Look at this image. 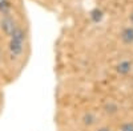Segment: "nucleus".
<instances>
[{"mask_svg": "<svg viewBox=\"0 0 133 131\" xmlns=\"http://www.w3.org/2000/svg\"><path fill=\"white\" fill-rule=\"evenodd\" d=\"M24 42H25V32L21 27H17L9 37L8 41V52L12 58H19L24 52Z\"/></svg>", "mask_w": 133, "mask_h": 131, "instance_id": "obj_1", "label": "nucleus"}, {"mask_svg": "<svg viewBox=\"0 0 133 131\" xmlns=\"http://www.w3.org/2000/svg\"><path fill=\"white\" fill-rule=\"evenodd\" d=\"M19 25L16 24V21L12 16H3L2 20H0V29L3 30V33L8 37H11V35L14 33V32L16 30Z\"/></svg>", "mask_w": 133, "mask_h": 131, "instance_id": "obj_2", "label": "nucleus"}, {"mask_svg": "<svg viewBox=\"0 0 133 131\" xmlns=\"http://www.w3.org/2000/svg\"><path fill=\"white\" fill-rule=\"evenodd\" d=\"M120 38L124 44L127 45H130L133 44V27H127L121 30V35H120Z\"/></svg>", "mask_w": 133, "mask_h": 131, "instance_id": "obj_3", "label": "nucleus"}, {"mask_svg": "<svg viewBox=\"0 0 133 131\" xmlns=\"http://www.w3.org/2000/svg\"><path fill=\"white\" fill-rule=\"evenodd\" d=\"M116 70L118 74L121 75H127L132 72V62L128 61V60H124V61H120L116 66Z\"/></svg>", "mask_w": 133, "mask_h": 131, "instance_id": "obj_4", "label": "nucleus"}, {"mask_svg": "<svg viewBox=\"0 0 133 131\" xmlns=\"http://www.w3.org/2000/svg\"><path fill=\"white\" fill-rule=\"evenodd\" d=\"M11 12H12L11 0H0V13H2V16H9Z\"/></svg>", "mask_w": 133, "mask_h": 131, "instance_id": "obj_5", "label": "nucleus"}, {"mask_svg": "<svg viewBox=\"0 0 133 131\" xmlns=\"http://www.w3.org/2000/svg\"><path fill=\"white\" fill-rule=\"evenodd\" d=\"M103 17H104V13H103V11L98 9V8H95L91 12V20L93 23H100V21L103 20Z\"/></svg>", "mask_w": 133, "mask_h": 131, "instance_id": "obj_6", "label": "nucleus"}, {"mask_svg": "<svg viewBox=\"0 0 133 131\" xmlns=\"http://www.w3.org/2000/svg\"><path fill=\"white\" fill-rule=\"evenodd\" d=\"M83 121H84V123H85V125L92 126V125H95V123H96V117H95L92 113H88V114H85V115H84Z\"/></svg>", "mask_w": 133, "mask_h": 131, "instance_id": "obj_7", "label": "nucleus"}, {"mask_svg": "<svg viewBox=\"0 0 133 131\" xmlns=\"http://www.w3.org/2000/svg\"><path fill=\"white\" fill-rule=\"evenodd\" d=\"M117 110H118V107H117V105L113 103V102H110V103H108V105L105 106V113H107V114H116Z\"/></svg>", "mask_w": 133, "mask_h": 131, "instance_id": "obj_8", "label": "nucleus"}, {"mask_svg": "<svg viewBox=\"0 0 133 131\" xmlns=\"http://www.w3.org/2000/svg\"><path fill=\"white\" fill-rule=\"evenodd\" d=\"M120 131H133V122H125L121 125Z\"/></svg>", "mask_w": 133, "mask_h": 131, "instance_id": "obj_9", "label": "nucleus"}, {"mask_svg": "<svg viewBox=\"0 0 133 131\" xmlns=\"http://www.w3.org/2000/svg\"><path fill=\"white\" fill-rule=\"evenodd\" d=\"M96 131H112V130H110L109 127H98Z\"/></svg>", "mask_w": 133, "mask_h": 131, "instance_id": "obj_10", "label": "nucleus"}, {"mask_svg": "<svg viewBox=\"0 0 133 131\" xmlns=\"http://www.w3.org/2000/svg\"><path fill=\"white\" fill-rule=\"evenodd\" d=\"M3 60V50H2V47H0V61Z\"/></svg>", "mask_w": 133, "mask_h": 131, "instance_id": "obj_11", "label": "nucleus"}, {"mask_svg": "<svg viewBox=\"0 0 133 131\" xmlns=\"http://www.w3.org/2000/svg\"><path fill=\"white\" fill-rule=\"evenodd\" d=\"M129 20H130V23H132V25H133V13L129 16Z\"/></svg>", "mask_w": 133, "mask_h": 131, "instance_id": "obj_12", "label": "nucleus"}]
</instances>
